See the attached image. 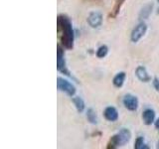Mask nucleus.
<instances>
[{
  "label": "nucleus",
  "mask_w": 159,
  "mask_h": 149,
  "mask_svg": "<svg viewBox=\"0 0 159 149\" xmlns=\"http://www.w3.org/2000/svg\"><path fill=\"white\" fill-rule=\"evenodd\" d=\"M124 1H125V0H116V4H114V6H113V8L111 10V13L109 16H111V18H116L118 15L119 11H120L121 6H122V4L124 3Z\"/></svg>",
  "instance_id": "nucleus-15"
},
{
  "label": "nucleus",
  "mask_w": 159,
  "mask_h": 149,
  "mask_svg": "<svg viewBox=\"0 0 159 149\" xmlns=\"http://www.w3.org/2000/svg\"><path fill=\"white\" fill-rule=\"evenodd\" d=\"M57 88L60 92L65 93L69 97H74L75 93H76V88H75L74 84L70 83L68 79H65L61 77L57 78Z\"/></svg>",
  "instance_id": "nucleus-3"
},
{
  "label": "nucleus",
  "mask_w": 159,
  "mask_h": 149,
  "mask_svg": "<svg viewBox=\"0 0 159 149\" xmlns=\"http://www.w3.org/2000/svg\"><path fill=\"white\" fill-rule=\"evenodd\" d=\"M122 103H123L124 107L130 111H135L139 106L138 98L131 93H127L124 96V97L122 99Z\"/></svg>",
  "instance_id": "nucleus-5"
},
{
  "label": "nucleus",
  "mask_w": 159,
  "mask_h": 149,
  "mask_svg": "<svg viewBox=\"0 0 159 149\" xmlns=\"http://www.w3.org/2000/svg\"><path fill=\"white\" fill-rule=\"evenodd\" d=\"M57 29L61 33V43L64 48L72 50L74 48L75 33L72 22L65 15H59L57 18Z\"/></svg>",
  "instance_id": "nucleus-1"
},
{
  "label": "nucleus",
  "mask_w": 159,
  "mask_h": 149,
  "mask_svg": "<svg viewBox=\"0 0 159 149\" xmlns=\"http://www.w3.org/2000/svg\"><path fill=\"white\" fill-rule=\"evenodd\" d=\"M87 118L89 123L92 124H98V114L93 108H89L87 111Z\"/></svg>",
  "instance_id": "nucleus-14"
},
{
  "label": "nucleus",
  "mask_w": 159,
  "mask_h": 149,
  "mask_svg": "<svg viewBox=\"0 0 159 149\" xmlns=\"http://www.w3.org/2000/svg\"><path fill=\"white\" fill-rule=\"evenodd\" d=\"M155 127H156L157 130L159 131V118H157L156 121H155Z\"/></svg>",
  "instance_id": "nucleus-19"
},
{
  "label": "nucleus",
  "mask_w": 159,
  "mask_h": 149,
  "mask_svg": "<svg viewBox=\"0 0 159 149\" xmlns=\"http://www.w3.org/2000/svg\"><path fill=\"white\" fill-rule=\"evenodd\" d=\"M153 87L159 93V79L158 78H154L153 79Z\"/></svg>",
  "instance_id": "nucleus-18"
},
{
  "label": "nucleus",
  "mask_w": 159,
  "mask_h": 149,
  "mask_svg": "<svg viewBox=\"0 0 159 149\" xmlns=\"http://www.w3.org/2000/svg\"><path fill=\"white\" fill-rule=\"evenodd\" d=\"M87 21L92 28H94V29L98 28L99 26H102V15L101 12L93 11L89 14Z\"/></svg>",
  "instance_id": "nucleus-6"
},
{
  "label": "nucleus",
  "mask_w": 159,
  "mask_h": 149,
  "mask_svg": "<svg viewBox=\"0 0 159 149\" xmlns=\"http://www.w3.org/2000/svg\"><path fill=\"white\" fill-rule=\"evenodd\" d=\"M125 79H126V74L124 72H119L117 73L116 76H114L113 79H112V84L113 86L119 88L123 86L124 82H125Z\"/></svg>",
  "instance_id": "nucleus-12"
},
{
  "label": "nucleus",
  "mask_w": 159,
  "mask_h": 149,
  "mask_svg": "<svg viewBox=\"0 0 159 149\" xmlns=\"http://www.w3.org/2000/svg\"><path fill=\"white\" fill-rule=\"evenodd\" d=\"M117 135L119 137V140H120L121 146H123V145H125L129 140H130L131 132L129 131V129H127V128H121L120 130L117 132Z\"/></svg>",
  "instance_id": "nucleus-10"
},
{
  "label": "nucleus",
  "mask_w": 159,
  "mask_h": 149,
  "mask_svg": "<svg viewBox=\"0 0 159 149\" xmlns=\"http://www.w3.org/2000/svg\"><path fill=\"white\" fill-rule=\"evenodd\" d=\"M142 119L145 125H151L155 120V111L152 108H146L143 111Z\"/></svg>",
  "instance_id": "nucleus-9"
},
{
  "label": "nucleus",
  "mask_w": 159,
  "mask_h": 149,
  "mask_svg": "<svg viewBox=\"0 0 159 149\" xmlns=\"http://www.w3.org/2000/svg\"><path fill=\"white\" fill-rule=\"evenodd\" d=\"M156 148L159 149V140H158V142H157V146H156Z\"/></svg>",
  "instance_id": "nucleus-20"
},
{
  "label": "nucleus",
  "mask_w": 159,
  "mask_h": 149,
  "mask_svg": "<svg viewBox=\"0 0 159 149\" xmlns=\"http://www.w3.org/2000/svg\"><path fill=\"white\" fill-rule=\"evenodd\" d=\"M149 146L144 141V138L142 136H138L134 143V149H148Z\"/></svg>",
  "instance_id": "nucleus-16"
},
{
  "label": "nucleus",
  "mask_w": 159,
  "mask_h": 149,
  "mask_svg": "<svg viewBox=\"0 0 159 149\" xmlns=\"http://www.w3.org/2000/svg\"><path fill=\"white\" fill-rule=\"evenodd\" d=\"M135 74L137 79L142 83H148L151 81V77L149 76L147 70L143 66H138L135 70Z\"/></svg>",
  "instance_id": "nucleus-7"
},
{
  "label": "nucleus",
  "mask_w": 159,
  "mask_h": 149,
  "mask_svg": "<svg viewBox=\"0 0 159 149\" xmlns=\"http://www.w3.org/2000/svg\"><path fill=\"white\" fill-rule=\"evenodd\" d=\"M152 9H153V4L152 3H149V4H146L145 6H143V8L140 10V12H139V20L140 21H144V20H146L149 18L150 16V14L152 13Z\"/></svg>",
  "instance_id": "nucleus-11"
},
{
  "label": "nucleus",
  "mask_w": 159,
  "mask_h": 149,
  "mask_svg": "<svg viewBox=\"0 0 159 149\" xmlns=\"http://www.w3.org/2000/svg\"><path fill=\"white\" fill-rule=\"evenodd\" d=\"M147 32V25L144 21L139 22L130 34V40L132 43H137Z\"/></svg>",
  "instance_id": "nucleus-4"
},
{
  "label": "nucleus",
  "mask_w": 159,
  "mask_h": 149,
  "mask_svg": "<svg viewBox=\"0 0 159 149\" xmlns=\"http://www.w3.org/2000/svg\"><path fill=\"white\" fill-rule=\"evenodd\" d=\"M73 103L79 113H82L84 111V108H86V103H84V99L80 97H73Z\"/></svg>",
  "instance_id": "nucleus-13"
},
{
  "label": "nucleus",
  "mask_w": 159,
  "mask_h": 149,
  "mask_svg": "<svg viewBox=\"0 0 159 149\" xmlns=\"http://www.w3.org/2000/svg\"><path fill=\"white\" fill-rule=\"evenodd\" d=\"M107 53H108V47L107 46V45H102L97 51V57L99 59H102L107 56Z\"/></svg>",
  "instance_id": "nucleus-17"
},
{
  "label": "nucleus",
  "mask_w": 159,
  "mask_h": 149,
  "mask_svg": "<svg viewBox=\"0 0 159 149\" xmlns=\"http://www.w3.org/2000/svg\"><path fill=\"white\" fill-rule=\"evenodd\" d=\"M103 115H104V117H106L107 120L114 122L118 119V111L116 107L107 106V107H106V109H104Z\"/></svg>",
  "instance_id": "nucleus-8"
},
{
  "label": "nucleus",
  "mask_w": 159,
  "mask_h": 149,
  "mask_svg": "<svg viewBox=\"0 0 159 149\" xmlns=\"http://www.w3.org/2000/svg\"><path fill=\"white\" fill-rule=\"evenodd\" d=\"M157 1H158V2H159V0H157Z\"/></svg>",
  "instance_id": "nucleus-21"
},
{
  "label": "nucleus",
  "mask_w": 159,
  "mask_h": 149,
  "mask_svg": "<svg viewBox=\"0 0 159 149\" xmlns=\"http://www.w3.org/2000/svg\"><path fill=\"white\" fill-rule=\"evenodd\" d=\"M57 70L59 72L63 73L64 74H66V76L73 78L71 73L67 69L66 60H65V55H64V49L62 48L61 45H58L57 46Z\"/></svg>",
  "instance_id": "nucleus-2"
}]
</instances>
